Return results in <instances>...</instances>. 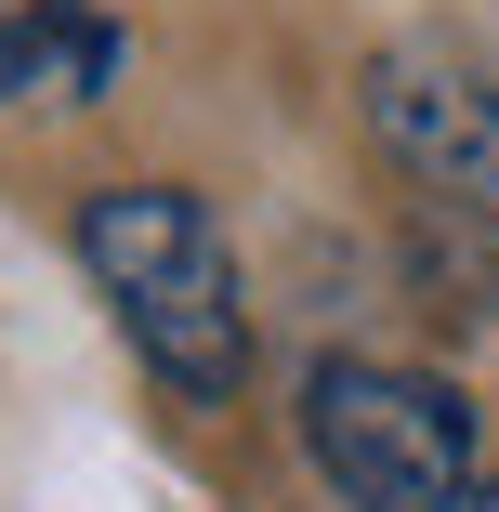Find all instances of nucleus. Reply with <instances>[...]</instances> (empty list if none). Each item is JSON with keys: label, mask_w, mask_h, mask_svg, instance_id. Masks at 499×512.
<instances>
[{"label": "nucleus", "mask_w": 499, "mask_h": 512, "mask_svg": "<svg viewBox=\"0 0 499 512\" xmlns=\"http://www.w3.org/2000/svg\"><path fill=\"white\" fill-rule=\"evenodd\" d=\"M79 263L106 289V316L132 329V355L171 394H237L250 381V302H237V250L184 184H106L79 197Z\"/></svg>", "instance_id": "1"}, {"label": "nucleus", "mask_w": 499, "mask_h": 512, "mask_svg": "<svg viewBox=\"0 0 499 512\" xmlns=\"http://www.w3.org/2000/svg\"><path fill=\"white\" fill-rule=\"evenodd\" d=\"M303 447L342 486V512H473V407L434 368L329 355L303 381Z\"/></svg>", "instance_id": "2"}, {"label": "nucleus", "mask_w": 499, "mask_h": 512, "mask_svg": "<svg viewBox=\"0 0 499 512\" xmlns=\"http://www.w3.org/2000/svg\"><path fill=\"white\" fill-rule=\"evenodd\" d=\"M368 132L447 211H499V66L460 40H394L368 66Z\"/></svg>", "instance_id": "3"}, {"label": "nucleus", "mask_w": 499, "mask_h": 512, "mask_svg": "<svg viewBox=\"0 0 499 512\" xmlns=\"http://www.w3.org/2000/svg\"><path fill=\"white\" fill-rule=\"evenodd\" d=\"M0 92H40V106H92V92H119V27L79 14V0H27V14L0 27Z\"/></svg>", "instance_id": "4"}, {"label": "nucleus", "mask_w": 499, "mask_h": 512, "mask_svg": "<svg viewBox=\"0 0 499 512\" xmlns=\"http://www.w3.org/2000/svg\"><path fill=\"white\" fill-rule=\"evenodd\" d=\"M473 512H499V486H473Z\"/></svg>", "instance_id": "5"}]
</instances>
